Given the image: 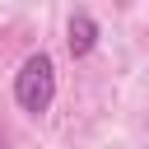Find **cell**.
Here are the masks:
<instances>
[{"mask_svg": "<svg viewBox=\"0 0 149 149\" xmlns=\"http://www.w3.org/2000/svg\"><path fill=\"white\" fill-rule=\"evenodd\" d=\"M0 149H5V135H0Z\"/></svg>", "mask_w": 149, "mask_h": 149, "instance_id": "cell-3", "label": "cell"}, {"mask_svg": "<svg viewBox=\"0 0 149 149\" xmlns=\"http://www.w3.org/2000/svg\"><path fill=\"white\" fill-rule=\"evenodd\" d=\"M14 102H19L28 116L51 112V102H56V61H51L47 51L23 56V65H19V74H14Z\"/></svg>", "mask_w": 149, "mask_h": 149, "instance_id": "cell-1", "label": "cell"}, {"mask_svg": "<svg viewBox=\"0 0 149 149\" xmlns=\"http://www.w3.org/2000/svg\"><path fill=\"white\" fill-rule=\"evenodd\" d=\"M65 47H70L74 61L93 56V47H98V19H93L88 9H74V14H70V23H65Z\"/></svg>", "mask_w": 149, "mask_h": 149, "instance_id": "cell-2", "label": "cell"}]
</instances>
